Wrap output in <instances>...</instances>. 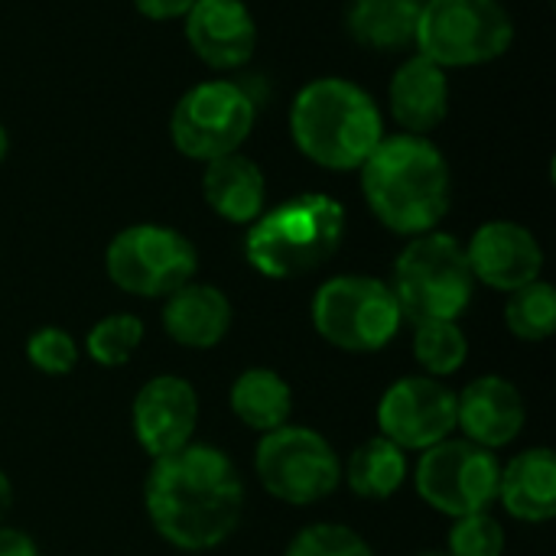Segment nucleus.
Returning <instances> with one entry per match:
<instances>
[{
	"label": "nucleus",
	"instance_id": "26",
	"mask_svg": "<svg viewBox=\"0 0 556 556\" xmlns=\"http://www.w3.org/2000/svg\"><path fill=\"white\" fill-rule=\"evenodd\" d=\"M140 342H143V323L134 313H111L91 326L85 349L98 365L121 368L134 358Z\"/></svg>",
	"mask_w": 556,
	"mask_h": 556
},
{
	"label": "nucleus",
	"instance_id": "7",
	"mask_svg": "<svg viewBox=\"0 0 556 556\" xmlns=\"http://www.w3.org/2000/svg\"><path fill=\"white\" fill-rule=\"evenodd\" d=\"M401 306L384 280L345 274L326 280L313 296L316 332L342 352H378L401 329Z\"/></svg>",
	"mask_w": 556,
	"mask_h": 556
},
{
	"label": "nucleus",
	"instance_id": "11",
	"mask_svg": "<svg viewBox=\"0 0 556 556\" xmlns=\"http://www.w3.org/2000/svg\"><path fill=\"white\" fill-rule=\"evenodd\" d=\"M498 456L469 440H443L424 450L414 472L417 495L433 511L450 518L489 511V505L498 498Z\"/></svg>",
	"mask_w": 556,
	"mask_h": 556
},
{
	"label": "nucleus",
	"instance_id": "16",
	"mask_svg": "<svg viewBox=\"0 0 556 556\" xmlns=\"http://www.w3.org/2000/svg\"><path fill=\"white\" fill-rule=\"evenodd\" d=\"M525 420L528 410L521 391L498 375L476 378L466 384L463 394H456V427L466 433L469 443H479L485 450H498L518 440Z\"/></svg>",
	"mask_w": 556,
	"mask_h": 556
},
{
	"label": "nucleus",
	"instance_id": "30",
	"mask_svg": "<svg viewBox=\"0 0 556 556\" xmlns=\"http://www.w3.org/2000/svg\"><path fill=\"white\" fill-rule=\"evenodd\" d=\"M195 0H134V7L147 20H182Z\"/></svg>",
	"mask_w": 556,
	"mask_h": 556
},
{
	"label": "nucleus",
	"instance_id": "12",
	"mask_svg": "<svg viewBox=\"0 0 556 556\" xmlns=\"http://www.w3.org/2000/svg\"><path fill=\"white\" fill-rule=\"evenodd\" d=\"M381 437L394 446L430 450L456 430V394L430 375H410L394 381L378 404Z\"/></svg>",
	"mask_w": 556,
	"mask_h": 556
},
{
	"label": "nucleus",
	"instance_id": "2",
	"mask_svg": "<svg viewBox=\"0 0 556 556\" xmlns=\"http://www.w3.org/2000/svg\"><path fill=\"white\" fill-rule=\"evenodd\" d=\"M362 192L384 228L417 238L433 231L450 212V163L427 137H384L362 163Z\"/></svg>",
	"mask_w": 556,
	"mask_h": 556
},
{
	"label": "nucleus",
	"instance_id": "20",
	"mask_svg": "<svg viewBox=\"0 0 556 556\" xmlns=\"http://www.w3.org/2000/svg\"><path fill=\"white\" fill-rule=\"evenodd\" d=\"M205 202L231 225H251L267 202V182L261 166L244 153H225L205 163L202 176Z\"/></svg>",
	"mask_w": 556,
	"mask_h": 556
},
{
	"label": "nucleus",
	"instance_id": "25",
	"mask_svg": "<svg viewBox=\"0 0 556 556\" xmlns=\"http://www.w3.org/2000/svg\"><path fill=\"white\" fill-rule=\"evenodd\" d=\"M414 329V358L430 378L456 375L466 365L469 342L456 323H424Z\"/></svg>",
	"mask_w": 556,
	"mask_h": 556
},
{
	"label": "nucleus",
	"instance_id": "19",
	"mask_svg": "<svg viewBox=\"0 0 556 556\" xmlns=\"http://www.w3.org/2000/svg\"><path fill=\"white\" fill-rule=\"evenodd\" d=\"M498 502L528 525H544L556 515V459L547 446L518 453L498 479Z\"/></svg>",
	"mask_w": 556,
	"mask_h": 556
},
{
	"label": "nucleus",
	"instance_id": "28",
	"mask_svg": "<svg viewBox=\"0 0 556 556\" xmlns=\"http://www.w3.org/2000/svg\"><path fill=\"white\" fill-rule=\"evenodd\" d=\"M26 358L36 371L49 375V378H62L68 371H75L78 365V345L68 332H62L59 326H42L26 339Z\"/></svg>",
	"mask_w": 556,
	"mask_h": 556
},
{
	"label": "nucleus",
	"instance_id": "5",
	"mask_svg": "<svg viewBox=\"0 0 556 556\" xmlns=\"http://www.w3.org/2000/svg\"><path fill=\"white\" fill-rule=\"evenodd\" d=\"M388 287L407 323H456L476 287L466 244L443 231L417 235L394 261V280Z\"/></svg>",
	"mask_w": 556,
	"mask_h": 556
},
{
	"label": "nucleus",
	"instance_id": "10",
	"mask_svg": "<svg viewBox=\"0 0 556 556\" xmlns=\"http://www.w3.org/2000/svg\"><path fill=\"white\" fill-rule=\"evenodd\" d=\"M195 244L166 225H130L111 238L104 270L114 287L134 296H169L195 277Z\"/></svg>",
	"mask_w": 556,
	"mask_h": 556
},
{
	"label": "nucleus",
	"instance_id": "21",
	"mask_svg": "<svg viewBox=\"0 0 556 556\" xmlns=\"http://www.w3.org/2000/svg\"><path fill=\"white\" fill-rule=\"evenodd\" d=\"M424 3L427 0H352L349 33L365 49H407L417 42Z\"/></svg>",
	"mask_w": 556,
	"mask_h": 556
},
{
	"label": "nucleus",
	"instance_id": "1",
	"mask_svg": "<svg viewBox=\"0 0 556 556\" xmlns=\"http://www.w3.org/2000/svg\"><path fill=\"white\" fill-rule=\"evenodd\" d=\"M143 502L163 541L179 551H212L235 534L244 515V482L222 450L186 443L153 459Z\"/></svg>",
	"mask_w": 556,
	"mask_h": 556
},
{
	"label": "nucleus",
	"instance_id": "15",
	"mask_svg": "<svg viewBox=\"0 0 556 556\" xmlns=\"http://www.w3.org/2000/svg\"><path fill=\"white\" fill-rule=\"evenodd\" d=\"M186 20L192 52L222 72L241 68L257 46V26L241 0H195Z\"/></svg>",
	"mask_w": 556,
	"mask_h": 556
},
{
	"label": "nucleus",
	"instance_id": "13",
	"mask_svg": "<svg viewBox=\"0 0 556 556\" xmlns=\"http://www.w3.org/2000/svg\"><path fill=\"white\" fill-rule=\"evenodd\" d=\"M130 424L137 443L153 459L176 453L192 443L199 424V394L179 375H156L137 391Z\"/></svg>",
	"mask_w": 556,
	"mask_h": 556
},
{
	"label": "nucleus",
	"instance_id": "18",
	"mask_svg": "<svg viewBox=\"0 0 556 556\" xmlns=\"http://www.w3.org/2000/svg\"><path fill=\"white\" fill-rule=\"evenodd\" d=\"M163 329L176 345L186 349H212L231 329V303L218 287L186 283L166 296Z\"/></svg>",
	"mask_w": 556,
	"mask_h": 556
},
{
	"label": "nucleus",
	"instance_id": "32",
	"mask_svg": "<svg viewBox=\"0 0 556 556\" xmlns=\"http://www.w3.org/2000/svg\"><path fill=\"white\" fill-rule=\"evenodd\" d=\"M10 508H13V485H10V479L3 476V469H0V525H3V518L10 515Z\"/></svg>",
	"mask_w": 556,
	"mask_h": 556
},
{
	"label": "nucleus",
	"instance_id": "22",
	"mask_svg": "<svg viewBox=\"0 0 556 556\" xmlns=\"http://www.w3.org/2000/svg\"><path fill=\"white\" fill-rule=\"evenodd\" d=\"M228 401H231L235 417L257 433H270V430L290 424V414H293V391L270 368L241 371L231 384Z\"/></svg>",
	"mask_w": 556,
	"mask_h": 556
},
{
	"label": "nucleus",
	"instance_id": "23",
	"mask_svg": "<svg viewBox=\"0 0 556 556\" xmlns=\"http://www.w3.org/2000/svg\"><path fill=\"white\" fill-rule=\"evenodd\" d=\"M342 479H349V489L358 498L384 502V498H391L404 485V479H407V456H404L401 446H394L384 437L365 440L349 456V469H342Z\"/></svg>",
	"mask_w": 556,
	"mask_h": 556
},
{
	"label": "nucleus",
	"instance_id": "27",
	"mask_svg": "<svg viewBox=\"0 0 556 556\" xmlns=\"http://www.w3.org/2000/svg\"><path fill=\"white\" fill-rule=\"evenodd\" d=\"M287 556H375L371 547L365 544L362 534H355L345 525H313L306 531H300Z\"/></svg>",
	"mask_w": 556,
	"mask_h": 556
},
{
	"label": "nucleus",
	"instance_id": "33",
	"mask_svg": "<svg viewBox=\"0 0 556 556\" xmlns=\"http://www.w3.org/2000/svg\"><path fill=\"white\" fill-rule=\"evenodd\" d=\"M7 153H10V137H7V130H3V124H0V163L7 160Z\"/></svg>",
	"mask_w": 556,
	"mask_h": 556
},
{
	"label": "nucleus",
	"instance_id": "17",
	"mask_svg": "<svg viewBox=\"0 0 556 556\" xmlns=\"http://www.w3.org/2000/svg\"><path fill=\"white\" fill-rule=\"evenodd\" d=\"M394 121L417 137H427L450 114V78L446 68L430 62L427 55H410L391 78L388 88Z\"/></svg>",
	"mask_w": 556,
	"mask_h": 556
},
{
	"label": "nucleus",
	"instance_id": "31",
	"mask_svg": "<svg viewBox=\"0 0 556 556\" xmlns=\"http://www.w3.org/2000/svg\"><path fill=\"white\" fill-rule=\"evenodd\" d=\"M0 556H39V551L23 531H13V528L0 525Z\"/></svg>",
	"mask_w": 556,
	"mask_h": 556
},
{
	"label": "nucleus",
	"instance_id": "6",
	"mask_svg": "<svg viewBox=\"0 0 556 556\" xmlns=\"http://www.w3.org/2000/svg\"><path fill=\"white\" fill-rule=\"evenodd\" d=\"M515 42L511 13L498 0H427L417 49L440 68L485 65Z\"/></svg>",
	"mask_w": 556,
	"mask_h": 556
},
{
	"label": "nucleus",
	"instance_id": "24",
	"mask_svg": "<svg viewBox=\"0 0 556 556\" xmlns=\"http://www.w3.org/2000/svg\"><path fill=\"white\" fill-rule=\"evenodd\" d=\"M505 326L525 339V342H541L556 332V290L544 280H534L515 293H508L505 303Z\"/></svg>",
	"mask_w": 556,
	"mask_h": 556
},
{
	"label": "nucleus",
	"instance_id": "14",
	"mask_svg": "<svg viewBox=\"0 0 556 556\" xmlns=\"http://www.w3.org/2000/svg\"><path fill=\"white\" fill-rule=\"evenodd\" d=\"M469 270L479 283L515 293L534 280H541L544 270V251L541 241L518 222H485L472 241L466 244Z\"/></svg>",
	"mask_w": 556,
	"mask_h": 556
},
{
	"label": "nucleus",
	"instance_id": "9",
	"mask_svg": "<svg viewBox=\"0 0 556 556\" xmlns=\"http://www.w3.org/2000/svg\"><path fill=\"white\" fill-rule=\"evenodd\" d=\"M257 121V104L238 81H202L189 88L169 117L173 143L189 160H218L225 153H238V147L251 137Z\"/></svg>",
	"mask_w": 556,
	"mask_h": 556
},
{
	"label": "nucleus",
	"instance_id": "29",
	"mask_svg": "<svg viewBox=\"0 0 556 556\" xmlns=\"http://www.w3.org/2000/svg\"><path fill=\"white\" fill-rule=\"evenodd\" d=\"M505 554V531L489 515H466L456 518L450 531V556H502Z\"/></svg>",
	"mask_w": 556,
	"mask_h": 556
},
{
	"label": "nucleus",
	"instance_id": "4",
	"mask_svg": "<svg viewBox=\"0 0 556 556\" xmlns=\"http://www.w3.org/2000/svg\"><path fill=\"white\" fill-rule=\"evenodd\" d=\"M345 238V208L326 192H303L261 212L244 238L248 264L270 280H293L323 267Z\"/></svg>",
	"mask_w": 556,
	"mask_h": 556
},
{
	"label": "nucleus",
	"instance_id": "3",
	"mask_svg": "<svg viewBox=\"0 0 556 556\" xmlns=\"http://www.w3.org/2000/svg\"><path fill=\"white\" fill-rule=\"evenodd\" d=\"M290 134L306 160L326 169H362L384 140L375 98L345 78L309 81L290 108Z\"/></svg>",
	"mask_w": 556,
	"mask_h": 556
},
{
	"label": "nucleus",
	"instance_id": "34",
	"mask_svg": "<svg viewBox=\"0 0 556 556\" xmlns=\"http://www.w3.org/2000/svg\"><path fill=\"white\" fill-rule=\"evenodd\" d=\"M420 556H450V554H420Z\"/></svg>",
	"mask_w": 556,
	"mask_h": 556
},
{
	"label": "nucleus",
	"instance_id": "8",
	"mask_svg": "<svg viewBox=\"0 0 556 556\" xmlns=\"http://www.w3.org/2000/svg\"><path fill=\"white\" fill-rule=\"evenodd\" d=\"M254 469L261 485L283 505H316L342 482V459L332 443L323 433L293 424L261 437Z\"/></svg>",
	"mask_w": 556,
	"mask_h": 556
}]
</instances>
